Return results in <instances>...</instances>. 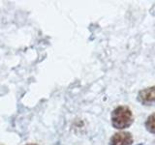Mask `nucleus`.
I'll use <instances>...</instances> for the list:
<instances>
[{
    "mask_svg": "<svg viewBox=\"0 0 155 145\" xmlns=\"http://www.w3.org/2000/svg\"><path fill=\"white\" fill-rule=\"evenodd\" d=\"M138 101L143 105H155V86L148 87L138 94Z\"/></svg>",
    "mask_w": 155,
    "mask_h": 145,
    "instance_id": "nucleus-2",
    "label": "nucleus"
},
{
    "mask_svg": "<svg viewBox=\"0 0 155 145\" xmlns=\"http://www.w3.org/2000/svg\"><path fill=\"white\" fill-rule=\"evenodd\" d=\"M25 145H38V144H35V143H30V144H25Z\"/></svg>",
    "mask_w": 155,
    "mask_h": 145,
    "instance_id": "nucleus-5",
    "label": "nucleus"
},
{
    "mask_svg": "<svg viewBox=\"0 0 155 145\" xmlns=\"http://www.w3.org/2000/svg\"><path fill=\"white\" fill-rule=\"evenodd\" d=\"M133 137L128 132H120L114 134L110 138V145H132Z\"/></svg>",
    "mask_w": 155,
    "mask_h": 145,
    "instance_id": "nucleus-3",
    "label": "nucleus"
},
{
    "mask_svg": "<svg viewBox=\"0 0 155 145\" xmlns=\"http://www.w3.org/2000/svg\"><path fill=\"white\" fill-rule=\"evenodd\" d=\"M140 145H143V144H140Z\"/></svg>",
    "mask_w": 155,
    "mask_h": 145,
    "instance_id": "nucleus-6",
    "label": "nucleus"
},
{
    "mask_svg": "<svg viewBox=\"0 0 155 145\" xmlns=\"http://www.w3.org/2000/svg\"><path fill=\"white\" fill-rule=\"evenodd\" d=\"M133 113L127 106H118L111 113V124L118 130L130 127L133 123Z\"/></svg>",
    "mask_w": 155,
    "mask_h": 145,
    "instance_id": "nucleus-1",
    "label": "nucleus"
},
{
    "mask_svg": "<svg viewBox=\"0 0 155 145\" xmlns=\"http://www.w3.org/2000/svg\"><path fill=\"white\" fill-rule=\"evenodd\" d=\"M145 127L148 132L155 134V114L150 115L145 122Z\"/></svg>",
    "mask_w": 155,
    "mask_h": 145,
    "instance_id": "nucleus-4",
    "label": "nucleus"
}]
</instances>
